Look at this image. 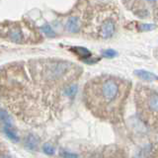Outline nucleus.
Returning <instances> with one entry per match:
<instances>
[{"mask_svg":"<svg viewBox=\"0 0 158 158\" xmlns=\"http://www.w3.org/2000/svg\"><path fill=\"white\" fill-rule=\"evenodd\" d=\"M131 82L112 74L90 79L83 89V101L94 117L104 122L118 123L123 120Z\"/></svg>","mask_w":158,"mask_h":158,"instance_id":"obj_1","label":"nucleus"},{"mask_svg":"<svg viewBox=\"0 0 158 158\" xmlns=\"http://www.w3.org/2000/svg\"><path fill=\"white\" fill-rule=\"evenodd\" d=\"M135 102L140 121L158 131V92L148 86L137 84L135 90Z\"/></svg>","mask_w":158,"mask_h":158,"instance_id":"obj_3","label":"nucleus"},{"mask_svg":"<svg viewBox=\"0 0 158 158\" xmlns=\"http://www.w3.org/2000/svg\"><path fill=\"white\" fill-rule=\"evenodd\" d=\"M103 56L108 58H112L117 56V52L115 51H113V49H107V51L103 52Z\"/></svg>","mask_w":158,"mask_h":158,"instance_id":"obj_16","label":"nucleus"},{"mask_svg":"<svg viewBox=\"0 0 158 158\" xmlns=\"http://www.w3.org/2000/svg\"><path fill=\"white\" fill-rule=\"evenodd\" d=\"M0 120H1L3 123H5L6 125H10L11 123V117H10L9 114L4 111V110H0Z\"/></svg>","mask_w":158,"mask_h":158,"instance_id":"obj_13","label":"nucleus"},{"mask_svg":"<svg viewBox=\"0 0 158 158\" xmlns=\"http://www.w3.org/2000/svg\"><path fill=\"white\" fill-rule=\"evenodd\" d=\"M66 29L71 33H78L81 30V20L77 16L70 17L66 22Z\"/></svg>","mask_w":158,"mask_h":158,"instance_id":"obj_5","label":"nucleus"},{"mask_svg":"<svg viewBox=\"0 0 158 158\" xmlns=\"http://www.w3.org/2000/svg\"><path fill=\"white\" fill-rule=\"evenodd\" d=\"M118 22L120 12L116 5L100 3L87 9L81 20V28L87 38L104 41L114 37Z\"/></svg>","mask_w":158,"mask_h":158,"instance_id":"obj_2","label":"nucleus"},{"mask_svg":"<svg viewBox=\"0 0 158 158\" xmlns=\"http://www.w3.org/2000/svg\"><path fill=\"white\" fill-rule=\"evenodd\" d=\"M39 142H40V139L38 136H36L35 135H29L26 137V140H25V146H26L29 150H36L39 145Z\"/></svg>","mask_w":158,"mask_h":158,"instance_id":"obj_7","label":"nucleus"},{"mask_svg":"<svg viewBox=\"0 0 158 158\" xmlns=\"http://www.w3.org/2000/svg\"><path fill=\"white\" fill-rule=\"evenodd\" d=\"M135 75L141 79V80H144L147 82H152V81H158V76L155 75L154 73H151L147 70H143V69H138V70L135 71Z\"/></svg>","mask_w":158,"mask_h":158,"instance_id":"obj_6","label":"nucleus"},{"mask_svg":"<svg viewBox=\"0 0 158 158\" xmlns=\"http://www.w3.org/2000/svg\"><path fill=\"white\" fill-rule=\"evenodd\" d=\"M148 2H155V1H158V0H147Z\"/></svg>","mask_w":158,"mask_h":158,"instance_id":"obj_19","label":"nucleus"},{"mask_svg":"<svg viewBox=\"0 0 158 158\" xmlns=\"http://www.w3.org/2000/svg\"><path fill=\"white\" fill-rule=\"evenodd\" d=\"M71 51L76 54V56H80L84 59V61H86L88 58H90L92 56V53L90 51H88L87 48H82V47H74L71 48Z\"/></svg>","mask_w":158,"mask_h":158,"instance_id":"obj_8","label":"nucleus"},{"mask_svg":"<svg viewBox=\"0 0 158 158\" xmlns=\"http://www.w3.org/2000/svg\"><path fill=\"white\" fill-rule=\"evenodd\" d=\"M42 31L46 34L48 37H54L56 36V33L53 32V30L52 29V27L49 26V25H44V26H43Z\"/></svg>","mask_w":158,"mask_h":158,"instance_id":"obj_14","label":"nucleus"},{"mask_svg":"<svg viewBox=\"0 0 158 158\" xmlns=\"http://www.w3.org/2000/svg\"><path fill=\"white\" fill-rule=\"evenodd\" d=\"M4 132H5V135H6L10 139H12L14 141H19V136L17 135V133L15 132L11 127L6 126L4 127Z\"/></svg>","mask_w":158,"mask_h":158,"instance_id":"obj_10","label":"nucleus"},{"mask_svg":"<svg viewBox=\"0 0 158 158\" xmlns=\"http://www.w3.org/2000/svg\"><path fill=\"white\" fill-rule=\"evenodd\" d=\"M10 38H11V40L14 42H21L23 36L20 30H13V31L10 33Z\"/></svg>","mask_w":158,"mask_h":158,"instance_id":"obj_12","label":"nucleus"},{"mask_svg":"<svg viewBox=\"0 0 158 158\" xmlns=\"http://www.w3.org/2000/svg\"><path fill=\"white\" fill-rule=\"evenodd\" d=\"M156 28V25H151V24H136V29L138 32H147V31H152Z\"/></svg>","mask_w":158,"mask_h":158,"instance_id":"obj_11","label":"nucleus"},{"mask_svg":"<svg viewBox=\"0 0 158 158\" xmlns=\"http://www.w3.org/2000/svg\"><path fill=\"white\" fill-rule=\"evenodd\" d=\"M43 150L44 153H47L48 155H52L54 153V148H53V146L49 144V143H44L43 145Z\"/></svg>","mask_w":158,"mask_h":158,"instance_id":"obj_15","label":"nucleus"},{"mask_svg":"<svg viewBox=\"0 0 158 158\" xmlns=\"http://www.w3.org/2000/svg\"><path fill=\"white\" fill-rule=\"evenodd\" d=\"M76 93H77V86L75 84L68 85L67 87H65V89H64V91H63V94L68 98H73L76 95Z\"/></svg>","mask_w":158,"mask_h":158,"instance_id":"obj_9","label":"nucleus"},{"mask_svg":"<svg viewBox=\"0 0 158 158\" xmlns=\"http://www.w3.org/2000/svg\"><path fill=\"white\" fill-rule=\"evenodd\" d=\"M125 6L139 18H146L148 11L143 0H123Z\"/></svg>","mask_w":158,"mask_h":158,"instance_id":"obj_4","label":"nucleus"},{"mask_svg":"<svg viewBox=\"0 0 158 158\" xmlns=\"http://www.w3.org/2000/svg\"><path fill=\"white\" fill-rule=\"evenodd\" d=\"M154 20H155V22L158 24V5L154 10Z\"/></svg>","mask_w":158,"mask_h":158,"instance_id":"obj_18","label":"nucleus"},{"mask_svg":"<svg viewBox=\"0 0 158 158\" xmlns=\"http://www.w3.org/2000/svg\"><path fill=\"white\" fill-rule=\"evenodd\" d=\"M60 155L63 156V157H77L78 155L76 154H72V153H67L66 151L65 152H61L60 153Z\"/></svg>","mask_w":158,"mask_h":158,"instance_id":"obj_17","label":"nucleus"}]
</instances>
